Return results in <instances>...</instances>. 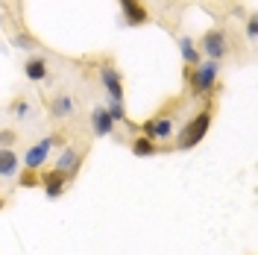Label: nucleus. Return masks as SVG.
<instances>
[{
	"mask_svg": "<svg viewBox=\"0 0 258 255\" xmlns=\"http://www.w3.org/2000/svg\"><path fill=\"white\" fill-rule=\"evenodd\" d=\"M170 132H173V120H170L167 114H156V117H150V120L141 123V135L153 138V141H164V138H170Z\"/></svg>",
	"mask_w": 258,
	"mask_h": 255,
	"instance_id": "7",
	"label": "nucleus"
},
{
	"mask_svg": "<svg viewBox=\"0 0 258 255\" xmlns=\"http://www.w3.org/2000/svg\"><path fill=\"white\" fill-rule=\"evenodd\" d=\"M30 112H32V106L24 100V97H18L15 103H12V114H15L18 120H27V117H30Z\"/></svg>",
	"mask_w": 258,
	"mask_h": 255,
	"instance_id": "18",
	"label": "nucleus"
},
{
	"mask_svg": "<svg viewBox=\"0 0 258 255\" xmlns=\"http://www.w3.org/2000/svg\"><path fill=\"white\" fill-rule=\"evenodd\" d=\"M24 74H27V80H32V82H44L50 77L47 59H44V56H32V59H27V62H24Z\"/></svg>",
	"mask_w": 258,
	"mask_h": 255,
	"instance_id": "13",
	"label": "nucleus"
},
{
	"mask_svg": "<svg viewBox=\"0 0 258 255\" xmlns=\"http://www.w3.org/2000/svg\"><path fill=\"white\" fill-rule=\"evenodd\" d=\"M15 47H21V50H35V47H38V41L32 38L30 32H18V35H15Z\"/></svg>",
	"mask_w": 258,
	"mask_h": 255,
	"instance_id": "19",
	"label": "nucleus"
},
{
	"mask_svg": "<svg viewBox=\"0 0 258 255\" xmlns=\"http://www.w3.org/2000/svg\"><path fill=\"white\" fill-rule=\"evenodd\" d=\"M18 185L21 188H35V185H41V176H38V170H24V173L18 176Z\"/></svg>",
	"mask_w": 258,
	"mask_h": 255,
	"instance_id": "17",
	"label": "nucleus"
},
{
	"mask_svg": "<svg viewBox=\"0 0 258 255\" xmlns=\"http://www.w3.org/2000/svg\"><path fill=\"white\" fill-rule=\"evenodd\" d=\"M15 132H12V129H0V147H12V144H15Z\"/></svg>",
	"mask_w": 258,
	"mask_h": 255,
	"instance_id": "20",
	"label": "nucleus"
},
{
	"mask_svg": "<svg viewBox=\"0 0 258 255\" xmlns=\"http://www.w3.org/2000/svg\"><path fill=\"white\" fill-rule=\"evenodd\" d=\"M106 112L112 114L114 123H126V109H123V100H109Z\"/></svg>",
	"mask_w": 258,
	"mask_h": 255,
	"instance_id": "16",
	"label": "nucleus"
},
{
	"mask_svg": "<svg viewBox=\"0 0 258 255\" xmlns=\"http://www.w3.org/2000/svg\"><path fill=\"white\" fill-rule=\"evenodd\" d=\"M91 129L100 138H106V135L114 132V120H112V114L106 112V106H97L94 112H91Z\"/></svg>",
	"mask_w": 258,
	"mask_h": 255,
	"instance_id": "11",
	"label": "nucleus"
},
{
	"mask_svg": "<svg viewBox=\"0 0 258 255\" xmlns=\"http://www.w3.org/2000/svg\"><path fill=\"white\" fill-rule=\"evenodd\" d=\"M100 82H103L109 100H123V77H120V71L112 62H103V68H100Z\"/></svg>",
	"mask_w": 258,
	"mask_h": 255,
	"instance_id": "4",
	"label": "nucleus"
},
{
	"mask_svg": "<svg viewBox=\"0 0 258 255\" xmlns=\"http://www.w3.org/2000/svg\"><path fill=\"white\" fill-rule=\"evenodd\" d=\"M179 50H182V59H185L188 68L200 65V50H197V41H194L191 35H182L179 38Z\"/></svg>",
	"mask_w": 258,
	"mask_h": 255,
	"instance_id": "15",
	"label": "nucleus"
},
{
	"mask_svg": "<svg viewBox=\"0 0 258 255\" xmlns=\"http://www.w3.org/2000/svg\"><path fill=\"white\" fill-rule=\"evenodd\" d=\"M71 179L62 173V170H56V167H50V170H44L41 173V188H44V194H47L50 200H59L64 194V185H68Z\"/></svg>",
	"mask_w": 258,
	"mask_h": 255,
	"instance_id": "9",
	"label": "nucleus"
},
{
	"mask_svg": "<svg viewBox=\"0 0 258 255\" xmlns=\"http://www.w3.org/2000/svg\"><path fill=\"white\" fill-rule=\"evenodd\" d=\"M159 153V144L153 141V138H147V135H138V138H132V156H138V159H147V156H156Z\"/></svg>",
	"mask_w": 258,
	"mask_h": 255,
	"instance_id": "14",
	"label": "nucleus"
},
{
	"mask_svg": "<svg viewBox=\"0 0 258 255\" xmlns=\"http://www.w3.org/2000/svg\"><path fill=\"white\" fill-rule=\"evenodd\" d=\"M185 77H188V82H191V88L197 94H209V91H214V85L220 80V62H214V59L200 62L194 68H188Z\"/></svg>",
	"mask_w": 258,
	"mask_h": 255,
	"instance_id": "2",
	"label": "nucleus"
},
{
	"mask_svg": "<svg viewBox=\"0 0 258 255\" xmlns=\"http://www.w3.org/2000/svg\"><path fill=\"white\" fill-rule=\"evenodd\" d=\"M200 47H203V53L209 59L220 62V59H226V53H229V38H226L223 30H206L203 38H200Z\"/></svg>",
	"mask_w": 258,
	"mask_h": 255,
	"instance_id": "3",
	"label": "nucleus"
},
{
	"mask_svg": "<svg viewBox=\"0 0 258 255\" xmlns=\"http://www.w3.org/2000/svg\"><path fill=\"white\" fill-rule=\"evenodd\" d=\"M21 170V159L12 147H0V179H12Z\"/></svg>",
	"mask_w": 258,
	"mask_h": 255,
	"instance_id": "12",
	"label": "nucleus"
},
{
	"mask_svg": "<svg viewBox=\"0 0 258 255\" xmlns=\"http://www.w3.org/2000/svg\"><path fill=\"white\" fill-rule=\"evenodd\" d=\"M50 150H53V141H50V135H47V138H41V141H35L30 150L24 153V167H30V170H41V167L47 164Z\"/></svg>",
	"mask_w": 258,
	"mask_h": 255,
	"instance_id": "6",
	"label": "nucleus"
},
{
	"mask_svg": "<svg viewBox=\"0 0 258 255\" xmlns=\"http://www.w3.org/2000/svg\"><path fill=\"white\" fill-rule=\"evenodd\" d=\"M209 126H211V109H203L200 114H194L191 120L182 126L176 138V150H194L197 144L209 135Z\"/></svg>",
	"mask_w": 258,
	"mask_h": 255,
	"instance_id": "1",
	"label": "nucleus"
},
{
	"mask_svg": "<svg viewBox=\"0 0 258 255\" xmlns=\"http://www.w3.org/2000/svg\"><path fill=\"white\" fill-rule=\"evenodd\" d=\"M80 164H82V150H74V147H62V153H59V159H56V170H62L68 179H74V176L80 173Z\"/></svg>",
	"mask_w": 258,
	"mask_h": 255,
	"instance_id": "8",
	"label": "nucleus"
},
{
	"mask_svg": "<svg viewBox=\"0 0 258 255\" xmlns=\"http://www.w3.org/2000/svg\"><path fill=\"white\" fill-rule=\"evenodd\" d=\"M3 206H6V200H3V197H0V211H3Z\"/></svg>",
	"mask_w": 258,
	"mask_h": 255,
	"instance_id": "22",
	"label": "nucleus"
},
{
	"mask_svg": "<svg viewBox=\"0 0 258 255\" xmlns=\"http://www.w3.org/2000/svg\"><path fill=\"white\" fill-rule=\"evenodd\" d=\"M246 35H249V41L258 38V18L255 15H249V21H246Z\"/></svg>",
	"mask_w": 258,
	"mask_h": 255,
	"instance_id": "21",
	"label": "nucleus"
},
{
	"mask_svg": "<svg viewBox=\"0 0 258 255\" xmlns=\"http://www.w3.org/2000/svg\"><path fill=\"white\" fill-rule=\"evenodd\" d=\"M47 109H50V114H53L56 120H68L71 114L77 112V103H74V97L71 94H56L47 103Z\"/></svg>",
	"mask_w": 258,
	"mask_h": 255,
	"instance_id": "10",
	"label": "nucleus"
},
{
	"mask_svg": "<svg viewBox=\"0 0 258 255\" xmlns=\"http://www.w3.org/2000/svg\"><path fill=\"white\" fill-rule=\"evenodd\" d=\"M120 6V15L126 21V27H144L150 24V12H147L144 0H117Z\"/></svg>",
	"mask_w": 258,
	"mask_h": 255,
	"instance_id": "5",
	"label": "nucleus"
}]
</instances>
